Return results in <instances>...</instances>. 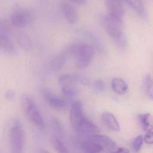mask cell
I'll return each mask as SVG.
<instances>
[{"label":"cell","instance_id":"27","mask_svg":"<svg viewBox=\"0 0 153 153\" xmlns=\"http://www.w3.org/2000/svg\"><path fill=\"white\" fill-rule=\"evenodd\" d=\"M93 87L99 91H103L106 89L105 82L101 79H97L93 82Z\"/></svg>","mask_w":153,"mask_h":153},{"label":"cell","instance_id":"21","mask_svg":"<svg viewBox=\"0 0 153 153\" xmlns=\"http://www.w3.org/2000/svg\"><path fill=\"white\" fill-rule=\"evenodd\" d=\"M134 9L137 13L142 16L146 14L145 8L141 0H125Z\"/></svg>","mask_w":153,"mask_h":153},{"label":"cell","instance_id":"17","mask_svg":"<svg viewBox=\"0 0 153 153\" xmlns=\"http://www.w3.org/2000/svg\"><path fill=\"white\" fill-rule=\"evenodd\" d=\"M65 61L66 57L64 54H59L55 56L51 59L49 64V67L51 71H57L63 68Z\"/></svg>","mask_w":153,"mask_h":153},{"label":"cell","instance_id":"30","mask_svg":"<svg viewBox=\"0 0 153 153\" xmlns=\"http://www.w3.org/2000/svg\"><path fill=\"white\" fill-rule=\"evenodd\" d=\"M111 153H129V151L127 148L125 147H120L116 151Z\"/></svg>","mask_w":153,"mask_h":153},{"label":"cell","instance_id":"9","mask_svg":"<svg viewBox=\"0 0 153 153\" xmlns=\"http://www.w3.org/2000/svg\"><path fill=\"white\" fill-rule=\"evenodd\" d=\"M106 3L109 13L123 19L125 10L120 0H107Z\"/></svg>","mask_w":153,"mask_h":153},{"label":"cell","instance_id":"22","mask_svg":"<svg viewBox=\"0 0 153 153\" xmlns=\"http://www.w3.org/2000/svg\"><path fill=\"white\" fill-rule=\"evenodd\" d=\"M62 92L66 97H72L78 93L79 89L75 85H67L62 86Z\"/></svg>","mask_w":153,"mask_h":153},{"label":"cell","instance_id":"15","mask_svg":"<svg viewBox=\"0 0 153 153\" xmlns=\"http://www.w3.org/2000/svg\"><path fill=\"white\" fill-rule=\"evenodd\" d=\"M80 146L87 153H100L104 149L101 146L91 140L81 142Z\"/></svg>","mask_w":153,"mask_h":153},{"label":"cell","instance_id":"13","mask_svg":"<svg viewBox=\"0 0 153 153\" xmlns=\"http://www.w3.org/2000/svg\"><path fill=\"white\" fill-rule=\"evenodd\" d=\"M0 48L10 55L16 56L17 51L9 36L0 34Z\"/></svg>","mask_w":153,"mask_h":153},{"label":"cell","instance_id":"18","mask_svg":"<svg viewBox=\"0 0 153 153\" xmlns=\"http://www.w3.org/2000/svg\"><path fill=\"white\" fill-rule=\"evenodd\" d=\"M111 87L113 91L119 94H125L128 89V85L125 81L119 77L112 79Z\"/></svg>","mask_w":153,"mask_h":153},{"label":"cell","instance_id":"28","mask_svg":"<svg viewBox=\"0 0 153 153\" xmlns=\"http://www.w3.org/2000/svg\"><path fill=\"white\" fill-rule=\"evenodd\" d=\"M4 97L7 100L12 101L15 99L16 94L15 91L13 90H8L4 93Z\"/></svg>","mask_w":153,"mask_h":153},{"label":"cell","instance_id":"16","mask_svg":"<svg viewBox=\"0 0 153 153\" xmlns=\"http://www.w3.org/2000/svg\"><path fill=\"white\" fill-rule=\"evenodd\" d=\"M17 41L19 47L23 51L29 52L32 48L31 39L26 33L20 32L19 33L17 36Z\"/></svg>","mask_w":153,"mask_h":153},{"label":"cell","instance_id":"8","mask_svg":"<svg viewBox=\"0 0 153 153\" xmlns=\"http://www.w3.org/2000/svg\"><path fill=\"white\" fill-rule=\"evenodd\" d=\"M41 94L46 101L54 108L63 110L67 106L66 101L62 98L53 95L46 89L41 90Z\"/></svg>","mask_w":153,"mask_h":153},{"label":"cell","instance_id":"32","mask_svg":"<svg viewBox=\"0 0 153 153\" xmlns=\"http://www.w3.org/2000/svg\"><path fill=\"white\" fill-rule=\"evenodd\" d=\"M40 153H50L48 151H46V150H41L40 151Z\"/></svg>","mask_w":153,"mask_h":153},{"label":"cell","instance_id":"20","mask_svg":"<svg viewBox=\"0 0 153 153\" xmlns=\"http://www.w3.org/2000/svg\"><path fill=\"white\" fill-rule=\"evenodd\" d=\"M152 78L151 74H148L145 77L143 81V88L145 93L149 99H153Z\"/></svg>","mask_w":153,"mask_h":153},{"label":"cell","instance_id":"26","mask_svg":"<svg viewBox=\"0 0 153 153\" xmlns=\"http://www.w3.org/2000/svg\"><path fill=\"white\" fill-rule=\"evenodd\" d=\"M51 127L53 130L57 134H61L63 132V128L60 122L55 118H52L50 121Z\"/></svg>","mask_w":153,"mask_h":153},{"label":"cell","instance_id":"31","mask_svg":"<svg viewBox=\"0 0 153 153\" xmlns=\"http://www.w3.org/2000/svg\"><path fill=\"white\" fill-rule=\"evenodd\" d=\"M71 1L77 4H81V5H83L86 3V0H71Z\"/></svg>","mask_w":153,"mask_h":153},{"label":"cell","instance_id":"5","mask_svg":"<svg viewBox=\"0 0 153 153\" xmlns=\"http://www.w3.org/2000/svg\"><path fill=\"white\" fill-rule=\"evenodd\" d=\"M35 17V13L32 10L25 9L18 10L11 15L10 21L14 27H22L30 23Z\"/></svg>","mask_w":153,"mask_h":153},{"label":"cell","instance_id":"19","mask_svg":"<svg viewBox=\"0 0 153 153\" xmlns=\"http://www.w3.org/2000/svg\"><path fill=\"white\" fill-rule=\"evenodd\" d=\"M142 128L146 132L153 131L152 116L151 113H143L139 116Z\"/></svg>","mask_w":153,"mask_h":153},{"label":"cell","instance_id":"1","mask_svg":"<svg viewBox=\"0 0 153 153\" xmlns=\"http://www.w3.org/2000/svg\"><path fill=\"white\" fill-rule=\"evenodd\" d=\"M103 26L110 38L121 50L125 48L127 39L123 30V19L108 13L102 18Z\"/></svg>","mask_w":153,"mask_h":153},{"label":"cell","instance_id":"12","mask_svg":"<svg viewBox=\"0 0 153 153\" xmlns=\"http://www.w3.org/2000/svg\"><path fill=\"white\" fill-rule=\"evenodd\" d=\"M62 9L66 19L69 23L74 24L77 22L78 19V13L72 5L64 3L62 4Z\"/></svg>","mask_w":153,"mask_h":153},{"label":"cell","instance_id":"14","mask_svg":"<svg viewBox=\"0 0 153 153\" xmlns=\"http://www.w3.org/2000/svg\"><path fill=\"white\" fill-rule=\"evenodd\" d=\"M102 120L108 128L113 131L118 132L120 130V127L117 120L112 113L105 112L102 114Z\"/></svg>","mask_w":153,"mask_h":153},{"label":"cell","instance_id":"10","mask_svg":"<svg viewBox=\"0 0 153 153\" xmlns=\"http://www.w3.org/2000/svg\"><path fill=\"white\" fill-rule=\"evenodd\" d=\"M74 128L78 132L85 134H96L100 131L99 127L87 117L81 121Z\"/></svg>","mask_w":153,"mask_h":153},{"label":"cell","instance_id":"4","mask_svg":"<svg viewBox=\"0 0 153 153\" xmlns=\"http://www.w3.org/2000/svg\"><path fill=\"white\" fill-rule=\"evenodd\" d=\"M10 143L12 153H22L25 145L24 129L21 121L16 119L10 130Z\"/></svg>","mask_w":153,"mask_h":153},{"label":"cell","instance_id":"33","mask_svg":"<svg viewBox=\"0 0 153 153\" xmlns=\"http://www.w3.org/2000/svg\"></svg>","mask_w":153,"mask_h":153},{"label":"cell","instance_id":"29","mask_svg":"<svg viewBox=\"0 0 153 153\" xmlns=\"http://www.w3.org/2000/svg\"><path fill=\"white\" fill-rule=\"evenodd\" d=\"M145 142L148 144H152L153 143V131L146 132L144 138Z\"/></svg>","mask_w":153,"mask_h":153},{"label":"cell","instance_id":"7","mask_svg":"<svg viewBox=\"0 0 153 153\" xmlns=\"http://www.w3.org/2000/svg\"><path fill=\"white\" fill-rule=\"evenodd\" d=\"M85 118L82 104L80 102H75L72 105L70 110V120L72 126L75 127Z\"/></svg>","mask_w":153,"mask_h":153},{"label":"cell","instance_id":"25","mask_svg":"<svg viewBox=\"0 0 153 153\" xmlns=\"http://www.w3.org/2000/svg\"><path fill=\"white\" fill-rule=\"evenodd\" d=\"M143 142V137L142 135H139L137 137L133 142V147L134 151L136 152H138L142 148Z\"/></svg>","mask_w":153,"mask_h":153},{"label":"cell","instance_id":"11","mask_svg":"<svg viewBox=\"0 0 153 153\" xmlns=\"http://www.w3.org/2000/svg\"><path fill=\"white\" fill-rule=\"evenodd\" d=\"M90 140L99 144L103 148L112 150L116 147V143L107 136L96 134H93L91 136Z\"/></svg>","mask_w":153,"mask_h":153},{"label":"cell","instance_id":"24","mask_svg":"<svg viewBox=\"0 0 153 153\" xmlns=\"http://www.w3.org/2000/svg\"><path fill=\"white\" fill-rule=\"evenodd\" d=\"M10 27L9 22L4 19H0V34L9 36Z\"/></svg>","mask_w":153,"mask_h":153},{"label":"cell","instance_id":"6","mask_svg":"<svg viewBox=\"0 0 153 153\" xmlns=\"http://www.w3.org/2000/svg\"><path fill=\"white\" fill-rule=\"evenodd\" d=\"M58 82L60 85H75L76 84L86 85L90 82V79L87 76L79 74H68L59 76Z\"/></svg>","mask_w":153,"mask_h":153},{"label":"cell","instance_id":"3","mask_svg":"<svg viewBox=\"0 0 153 153\" xmlns=\"http://www.w3.org/2000/svg\"><path fill=\"white\" fill-rule=\"evenodd\" d=\"M21 104L29 119L39 127L44 128L45 121L32 98L27 94L22 95L21 98Z\"/></svg>","mask_w":153,"mask_h":153},{"label":"cell","instance_id":"2","mask_svg":"<svg viewBox=\"0 0 153 153\" xmlns=\"http://www.w3.org/2000/svg\"><path fill=\"white\" fill-rule=\"evenodd\" d=\"M66 52L75 58L76 67L81 70L86 69L90 64L95 53L92 46L86 43L71 45L67 48Z\"/></svg>","mask_w":153,"mask_h":153},{"label":"cell","instance_id":"23","mask_svg":"<svg viewBox=\"0 0 153 153\" xmlns=\"http://www.w3.org/2000/svg\"><path fill=\"white\" fill-rule=\"evenodd\" d=\"M51 143L57 153H68L67 148L61 142V140L57 137H52Z\"/></svg>","mask_w":153,"mask_h":153}]
</instances>
